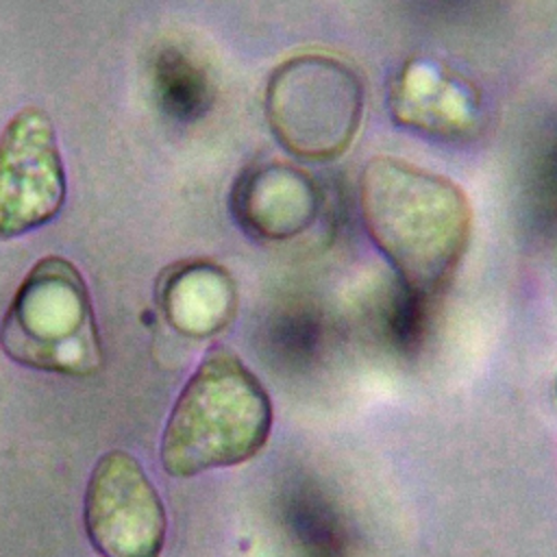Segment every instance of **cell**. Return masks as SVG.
Masks as SVG:
<instances>
[{"label":"cell","instance_id":"cell-2","mask_svg":"<svg viewBox=\"0 0 557 557\" xmlns=\"http://www.w3.org/2000/svg\"><path fill=\"white\" fill-rule=\"evenodd\" d=\"M272 431V403L244 361L211 348L178 392L159 457L170 476L187 479L252 459Z\"/></svg>","mask_w":557,"mask_h":557},{"label":"cell","instance_id":"cell-5","mask_svg":"<svg viewBox=\"0 0 557 557\" xmlns=\"http://www.w3.org/2000/svg\"><path fill=\"white\" fill-rule=\"evenodd\" d=\"M67 198L65 161L52 117L17 109L0 131V242L50 224Z\"/></svg>","mask_w":557,"mask_h":557},{"label":"cell","instance_id":"cell-3","mask_svg":"<svg viewBox=\"0 0 557 557\" xmlns=\"http://www.w3.org/2000/svg\"><path fill=\"white\" fill-rule=\"evenodd\" d=\"M2 352L33 370L89 376L102 368V342L78 268L57 255L22 278L0 322Z\"/></svg>","mask_w":557,"mask_h":557},{"label":"cell","instance_id":"cell-8","mask_svg":"<svg viewBox=\"0 0 557 557\" xmlns=\"http://www.w3.org/2000/svg\"><path fill=\"white\" fill-rule=\"evenodd\" d=\"M389 115L398 126L433 139H459L479 122L476 89L431 59H409L389 81Z\"/></svg>","mask_w":557,"mask_h":557},{"label":"cell","instance_id":"cell-4","mask_svg":"<svg viewBox=\"0 0 557 557\" xmlns=\"http://www.w3.org/2000/svg\"><path fill=\"white\" fill-rule=\"evenodd\" d=\"M366 109L361 74L326 52H298L265 81L263 111L274 139L305 161H331L355 141Z\"/></svg>","mask_w":557,"mask_h":557},{"label":"cell","instance_id":"cell-9","mask_svg":"<svg viewBox=\"0 0 557 557\" xmlns=\"http://www.w3.org/2000/svg\"><path fill=\"white\" fill-rule=\"evenodd\" d=\"M157 296L165 322L194 339L224 331L237 311L233 276L220 263L205 259L172 265L161 276Z\"/></svg>","mask_w":557,"mask_h":557},{"label":"cell","instance_id":"cell-1","mask_svg":"<svg viewBox=\"0 0 557 557\" xmlns=\"http://www.w3.org/2000/svg\"><path fill=\"white\" fill-rule=\"evenodd\" d=\"M363 226L405 292L431 300L457 274L472 207L450 178L396 157H372L359 176Z\"/></svg>","mask_w":557,"mask_h":557},{"label":"cell","instance_id":"cell-7","mask_svg":"<svg viewBox=\"0 0 557 557\" xmlns=\"http://www.w3.org/2000/svg\"><path fill=\"white\" fill-rule=\"evenodd\" d=\"M228 207L246 235L259 242H287L315 222L322 194L305 170L283 161H261L237 174Z\"/></svg>","mask_w":557,"mask_h":557},{"label":"cell","instance_id":"cell-6","mask_svg":"<svg viewBox=\"0 0 557 557\" xmlns=\"http://www.w3.org/2000/svg\"><path fill=\"white\" fill-rule=\"evenodd\" d=\"M83 524L100 557H161L168 513L137 457L126 450L98 457L85 485Z\"/></svg>","mask_w":557,"mask_h":557},{"label":"cell","instance_id":"cell-10","mask_svg":"<svg viewBox=\"0 0 557 557\" xmlns=\"http://www.w3.org/2000/svg\"><path fill=\"white\" fill-rule=\"evenodd\" d=\"M152 89L159 107L176 122L200 120L213 102V85L205 67L176 46H165L152 61Z\"/></svg>","mask_w":557,"mask_h":557}]
</instances>
